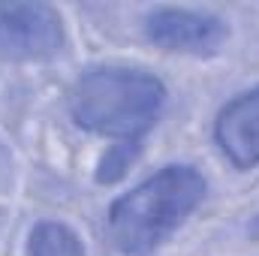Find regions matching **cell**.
<instances>
[{
	"instance_id": "cell-1",
	"label": "cell",
	"mask_w": 259,
	"mask_h": 256,
	"mask_svg": "<svg viewBox=\"0 0 259 256\" xmlns=\"http://www.w3.org/2000/svg\"><path fill=\"white\" fill-rule=\"evenodd\" d=\"M166 103L169 91L154 72L124 64L88 66L66 97L78 127L112 142H142L163 118Z\"/></svg>"
},
{
	"instance_id": "cell-2",
	"label": "cell",
	"mask_w": 259,
	"mask_h": 256,
	"mask_svg": "<svg viewBox=\"0 0 259 256\" xmlns=\"http://www.w3.org/2000/svg\"><path fill=\"white\" fill-rule=\"evenodd\" d=\"M208 181L190 163H169L109 208V241L124 256L157 253L205 202Z\"/></svg>"
},
{
	"instance_id": "cell-3",
	"label": "cell",
	"mask_w": 259,
	"mask_h": 256,
	"mask_svg": "<svg viewBox=\"0 0 259 256\" xmlns=\"http://www.w3.org/2000/svg\"><path fill=\"white\" fill-rule=\"evenodd\" d=\"M66 49L64 15L42 0L0 3V61L46 64Z\"/></svg>"
},
{
	"instance_id": "cell-4",
	"label": "cell",
	"mask_w": 259,
	"mask_h": 256,
	"mask_svg": "<svg viewBox=\"0 0 259 256\" xmlns=\"http://www.w3.org/2000/svg\"><path fill=\"white\" fill-rule=\"evenodd\" d=\"M142 33L154 49L184 58H214L229 39V27L217 12L193 6L148 9L142 18Z\"/></svg>"
},
{
	"instance_id": "cell-5",
	"label": "cell",
	"mask_w": 259,
	"mask_h": 256,
	"mask_svg": "<svg viewBox=\"0 0 259 256\" xmlns=\"http://www.w3.org/2000/svg\"><path fill=\"white\" fill-rule=\"evenodd\" d=\"M214 142L238 172L259 166V84L235 94L217 112Z\"/></svg>"
},
{
	"instance_id": "cell-6",
	"label": "cell",
	"mask_w": 259,
	"mask_h": 256,
	"mask_svg": "<svg viewBox=\"0 0 259 256\" xmlns=\"http://www.w3.org/2000/svg\"><path fill=\"white\" fill-rule=\"evenodd\" d=\"M24 256H88L81 235L61 220H39L24 244Z\"/></svg>"
},
{
	"instance_id": "cell-7",
	"label": "cell",
	"mask_w": 259,
	"mask_h": 256,
	"mask_svg": "<svg viewBox=\"0 0 259 256\" xmlns=\"http://www.w3.org/2000/svg\"><path fill=\"white\" fill-rule=\"evenodd\" d=\"M139 157H142V142H112L103 151V157L97 160V172H94L97 184L112 187V184L124 181Z\"/></svg>"
}]
</instances>
